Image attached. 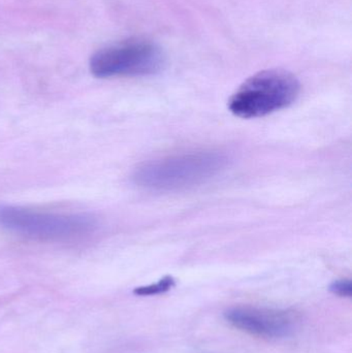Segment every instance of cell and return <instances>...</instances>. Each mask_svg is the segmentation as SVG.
<instances>
[{"label": "cell", "mask_w": 352, "mask_h": 353, "mask_svg": "<svg viewBox=\"0 0 352 353\" xmlns=\"http://www.w3.org/2000/svg\"><path fill=\"white\" fill-rule=\"evenodd\" d=\"M330 290L334 294L341 298H351L352 294V284L351 280H337L330 286Z\"/></svg>", "instance_id": "7"}, {"label": "cell", "mask_w": 352, "mask_h": 353, "mask_svg": "<svg viewBox=\"0 0 352 353\" xmlns=\"http://www.w3.org/2000/svg\"><path fill=\"white\" fill-rule=\"evenodd\" d=\"M301 84L295 74L283 70H268L243 83L229 99V111L237 117H265L297 101Z\"/></svg>", "instance_id": "3"}, {"label": "cell", "mask_w": 352, "mask_h": 353, "mask_svg": "<svg viewBox=\"0 0 352 353\" xmlns=\"http://www.w3.org/2000/svg\"><path fill=\"white\" fill-rule=\"evenodd\" d=\"M225 319L240 331L270 339L289 337L297 327L293 313L275 309L234 307L225 311Z\"/></svg>", "instance_id": "5"}, {"label": "cell", "mask_w": 352, "mask_h": 353, "mask_svg": "<svg viewBox=\"0 0 352 353\" xmlns=\"http://www.w3.org/2000/svg\"><path fill=\"white\" fill-rule=\"evenodd\" d=\"M0 228L39 242H70L93 234L96 221L86 214L50 213L0 205Z\"/></svg>", "instance_id": "2"}, {"label": "cell", "mask_w": 352, "mask_h": 353, "mask_svg": "<svg viewBox=\"0 0 352 353\" xmlns=\"http://www.w3.org/2000/svg\"><path fill=\"white\" fill-rule=\"evenodd\" d=\"M227 165V157L215 151L182 153L142 163L132 180L147 190H183L208 182Z\"/></svg>", "instance_id": "1"}, {"label": "cell", "mask_w": 352, "mask_h": 353, "mask_svg": "<svg viewBox=\"0 0 352 353\" xmlns=\"http://www.w3.org/2000/svg\"><path fill=\"white\" fill-rule=\"evenodd\" d=\"M176 281L172 276H167L159 280L157 283L151 284L148 286H142L134 290V294L136 296H156V294H165L175 286Z\"/></svg>", "instance_id": "6"}, {"label": "cell", "mask_w": 352, "mask_h": 353, "mask_svg": "<svg viewBox=\"0 0 352 353\" xmlns=\"http://www.w3.org/2000/svg\"><path fill=\"white\" fill-rule=\"evenodd\" d=\"M165 57L147 41H127L99 50L91 57V74L99 79L152 76L161 72Z\"/></svg>", "instance_id": "4"}]
</instances>
